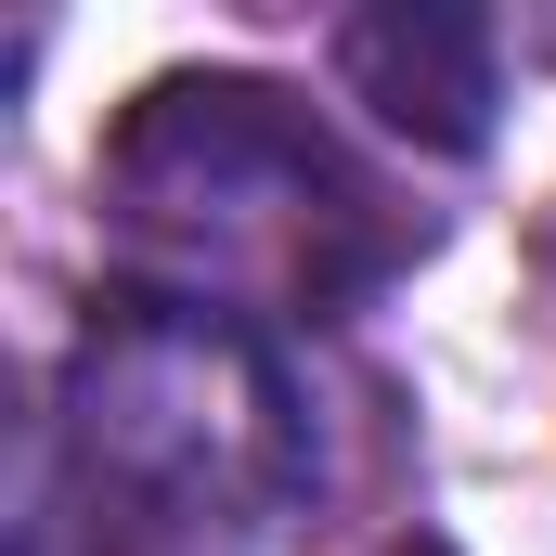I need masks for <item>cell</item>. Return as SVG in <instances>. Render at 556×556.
Here are the masks:
<instances>
[{"instance_id": "cell-1", "label": "cell", "mask_w": 556, "mask_h": 556, "mask_svg": "<svg viewBox=\"0 0 556 556\" xmlns=\"http://www.w3.org/2000/svg\"><path fill=\"white\" fill-rule=\"evenodd\" d=\"M104 233H117V298L220 311V324H324L363 285L402 273L389 194L337 155V130L273 91L181 65L104 130Z\"/></svg>"}, {"instance_id": "cell-2", "label": "cell", "mask_w": 556, "mask_h": 556, "mask_svg": "<svg viewBox=\"0 0 556 556\" xmlns=\"http://www.w3.org/2000/svg\"><path fill=\"white\" fill-rule=\"evenodd\" d=\"M65 479L91 556H260L311 492V402L260 324L104 298L65 350Z\"/></svg>"}, {"instance_id": "cell-3", "label": "cell", "mask_w": 556, "mask_h": 556, "mask_svg": "<svg viewBox=\"0 0 556 556\" xmlns=\"http://www.w3.org/2000/svg\"><path fill=\"white\" fill-rule=\"evenodd\" d=\"M337 78H350V104H376V117L402 142H427V155H479V142H492V26L453 13V0L350 13V26H337Z\"/></svg>"}, {"instance_id": "cell-4", "label": "cell", "mask_w": 556, "mask_h": 556, "mask_svg": "<svg viewBox=\"0 0 556 556\" xmlns=\"http://www.w3.org/2000/svg\"><path fill=\"white\" fill-rule=\"evenodd\" d=\"M402 556H453V544H402Z\"/></svg>"}]
</instances>
